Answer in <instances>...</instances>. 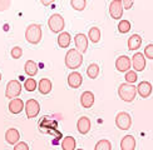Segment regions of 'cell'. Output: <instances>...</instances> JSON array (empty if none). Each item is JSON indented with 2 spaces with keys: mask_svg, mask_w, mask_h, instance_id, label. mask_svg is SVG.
Segmentation results:
<instances>
[{
  "mask_svg": "<svg viewBox=\"0 0 153 150\" xmlns=\"http://www.w3.org/2000/svg\"><path fill=\"white\" fill-rule=\"evenodd\" d=\"M118 95L126 103H132L137 96V88L133 84L123 83L118 88Z\"/></svg>",
  "mask_w": 153,
  "mask_h": 150,
  "instance_id": "6da1fadb",
  "label": "cell"
},
{
  "mask_svg": "<svg viewBox=\"0 0 153 150\" xmlns=\"http://www.w3.org/2000/svg\"><path fill=\"white\" fill-rule=\"evenodd\" d=\"M83 64V55L76 49H69L65 55V65L68 69L75 70Z\"/></svg>",
  "mask_w": 153,
  "mask_h": 150,
  "instance_id": "7a4b0ae2",
  "label": "cell"
},
{
  "mask_svg": "<svg viewBox=\"0 0 153 150\" xmlns=\"http://www.w3.org/2000/svg\"><path fill=\"white\" fill-rule=\"evenodd\" d=\"M25 39L28 43L36 45L42 40V26L39 24H30L25 30Z\"/></svg>",
  "mask_w": 153,
  "mask_h": 150,
  "instance_id": "3957f363",
  "label": "cell"
},
{
  "mask_svg": "<svg viewBox=\"0 0 153 150\" xmlns=\"http://www.w3.org/2000/svg\"><path fill=\"white\" fill-rule=\"evenodd\" d=\"M48 25H49V29L52 30L53 33H55V34L63 33V29L65 28V21L60 14H53L49 18Z\"/></svg>",
  "mask_w": 153,
  "mask_h": 150,
  "instance_id": "277c9868",
  "label": "cell"
},
{
  "mask_svg": "<svg viewBox=\"0 0 153 150\" xmlns=\"http://www.w3.org/2000/svg\"><path fill=\"white\" fill-rule=\"evenodd\" d=\"M22 93V84L19 80L13 79L10 80L8 85H6V90H5V96L8 99H16Z\"/></svg>",
  "mask_w": 153,
  "mask_h": 150,
  "instance_id": "5b68a950",
  "label": "cell"
},
{
  "mask_svg": "<svg viewBox=\"0 0 153 150\" xmlns=\"http://www.w3.org/2000/svg\"><path fill=\"white\" fill-rule=\"evenodd\" d=\"M116 125L117 128L120 130H128L132 125V118L128 112L126 111H120L116 116Z\"/></svg>",
  "mask_w": 153,
  "mask_h": 150,
  "instance_id": "8992f818",
  "label": "cell"
},
{
  "mask_svg": "<svg viewBox=\"0 0 153 150\" xmlns=\"http://www.w3.org/2000/svg\"><path fill=\"white\" fill-rule=\"evenodd\" d=\"M24 109H25V111H27V118L28 119H33V118H35L38 114H39L40 105L35 99H29V100H27V103H25Z\"/></svg>",
  "mask_w": 153,
  "mask_h": 150,
  "instance_id": "52a82bcc",
  "label": "cell"
},
{
  "mask_svg": "<svg viewBox=\"0 0 153 150\" xmlns=\"http://www.w3.org/2000/svg\"><path fill=\"white\" fill-rule=\"evenodd\" d=\"M123 10L124 9H123V5H122V0H113L109 5V14L113 19H116V20L122 18Z\"/></svg>",
  "mask_w": 153,
  "mask_h": 150,
  "instance_id": "ba28073f",
  "label": "cell"
},
{
  "mask_svg": "<svg viewBox=\"0 0 153 150\" xmlns=\"http://www.w3.org/2000/svg\"><path fill=\"white\" fill-rule=\"evenodd\" d=\"M132 66V60L127 55H120L116 60V69L120 73H127L129 71Z\"/></svg>",
  "mask_w": 153,
  "mask_h": 150,
  "instance_id": "9c48e42d",
  "label": "cell"
},
{
  "mask_svg": "<svg viewBox=\"0 0 153 150\" xmlns=\"http://www.w3.org/2000/svg\"><path fill=\"white\" fill-rule=\"evenodd\" d=\"M132 66L133 69H134V71H142L144 70V68H146V58H144V55L142 53H136L134 55L132 56Z\"/></svg>",
  "mask_w": 153,
  "mask_h": 150,
  "instance_id": "30bf717a",
  "label": "cell"
},
{
  "mask_svg": "<svg viewBox=\"0 0 153 150\" xmlns=\"http://www.w3.org/2000/svg\"><path fill=\"white\" fill-rule=\"evenodd\" d=\"M74 43H75V49L78 50L80 54H84L87 53V49H88V39H87V35L85 34H76L74 38Z\"/></svg>",
  "mask_w": 153,
  "mask_h": 150,
  "instance_id": "8fae6325",
  "label": "cell"
},
{
  "mask_svg": "<svg viewBox=\"0 0 153 150\" xmlns=\"http://www.w3.org/2000/svg\"><path fill=\"white\" fill-rule=\"evenodd\" d=\"M91 119L88 116H80L78 119V123H76V129L82 135H85L91 130Z\"/></svg>",
  "mask_w": 153,
  "mask_h": 150,
  "instance_id": "7c38bea8",
  "label": "cell"
},
{
  "mask_svg": "<svg viewBox=\"0 0 153 150\" xmlns=\"http://www.w3.org/2000/svg\"><path fill=\"white\" fill-rule=\"evenodd\" d=\"M83 83V78L78 71H72L68 75V85L72 88V89H78Z\"/></svg>",
  "mask_w": 153,
  "mask_h": 150,
  "instance_id": "4fadbf2b",
  "label": "cell"
},
{
  "mask_svg": "<svg viewBox=\"0 0 153 150\" xmlns=\"http://www.w3.org/2000/svg\"><path fill=\"white\" fill-rule=\"evenodd\" d=\"M137 93L143 99H147L152 94V84L149 81H141V83L137 85Z\"/></svg>",
  "mask_w": 153,
  "mask_h": 150,
  "instance_id": "5bb4252c",
  "label": "cell"
},
{
  "mask_svg": "<svg viewBox=\"0 0 153 150\" xmlns=\"http://www.w3.org/2000/svg\"><path fill=\"white\" fill-rule=\"evenodd\" d=\"M19 139H20V134H19V131L15 128H10V129L6 130L5 140L8 144H10V145H16L19 143Z\"/></svg>",
  "mask_w": 153,
  "mask_h": 150,
  "instance_id": "9a60e30c",
  "label": "cell"
},
{
  "mask_svg": "<svg viewBox=\"0 0 153 150\" xmlns=\"http://www.w3.org/2000/svg\"><path fill=\"white\" fill-rule=\"evenodd\" d=\"M136 139L132 135H126L120 140V149L122 150H134L136 149Z\"/></svg>",
  "mask_w": 153,
  "mask_h": 150,
  "instance_id": "2e32d148",
  "label": "cell"
},
{
  "mask_svg": "<svg viewBox=\"0 0 153 150\" xmlns=\"http://www.w3.org/2000/svg\"><path fill=\"white\" fill-rule=\"evenodd\" d=\"M80 104L84 109L92 108L94 104V94L92 91H84L80 95Z\"/></svg>",
  "mask_w": 153,
  "mask_h": 150,
  "instance_id": "e0dca14e",
  "label": "cell"
},
{
  "mask_svg": "<svg viewBox=\"0 0 153 150\" xmlns=\"http://www.w3.org/2000/svg\"><path fill=\"white\" fill-rule=\"evenodd\" d=\"M24 101L22 99H13L10 100V103H9V111L11 112V114H20V112L24 110Z\"/></svg>",
  "mask_w": 153,
  "mask_h": 150,
  "instance_id": "ac0fdd59",
  "label": "cell"
},
{
  "mask_svg": "<svg viewBox=\"0 0 153 150\" xmlns=\"http://www.w3.org/2000/svg\"><path fill=\"white\" fill-rule=\"evenodd\" d=\"M38 89H39L40 94L47 95V94H49L50 91H52V81H50L49 79H47V78L40 79L39 84H38Z\"/></svg>",
  "mask_w": 153,
  "mask_h": 150,
  "instance_id": "d6986e66",
  "label": "cell"
},
{
  "mask_svg": "<svg viewBox=\"0 0 153 150\" xmlns=\"http://www.w3.org/2000/svg\"><path fill=\"white\" fill-rule=\"evenodd\" d=\"M142 45V38L138 34H133L128 39V50H137Z\"/></svg>",
  "mask_w": 153,
  "mask_h": 150,
  "instance_id": "ffe728a7",
  "label": "cell"
},
{
  "mask_svg": "<svg viewBox=\"0 0 153 150\" xmlns=\"http://www.w3.org/2000/svg\"><path fill=\"white\" fill-rule=\"evenodd\" d=\"M71 39H72L71 34L67 33V31H63V33H60L59 36H58V45L63 49H65V48H68L69 45H71V41H72Z\"/></svg>",
  "mask_w": 153,
  "mask_h": 150,
  "instance_id": "44dd1931",
  "label": "cell"
},
{
  "mask_svg": "<svg viewBox=\"0 0 153 150\" xmlns=\"http://www.w3.org/2000/svg\"><path fill=\"white\" fill-rule=\"evenodd\" d=\"M24 70H25V73H27V75H29L30 78H33L34 75L38 74V65H36V62L33 61V60H28L27 62H25V65H24Z\"/></svg>",
  "mask_w": 153,
  "mask_h": 150,
  "instance_id": "7402d4cb",
  "label": "cell"
},
{
  "mask_svg": "<svg viewBox=\"0 0 153 150\" xmlns=\"http://www.w3.org/2000/svg\"><path fill=\"white\" fill-rule=\"evenodd\" d=\"M76 141L73 136H65L62 141V149L63 150H75Z\"/></svg>",
  "mask_w": 153,
  "mask_h": 150,
  "instance_id": "603a6c76",
  "label": "cell"
},
{
  "mask_svg": "<svg viewBox=\"0 0 153 150\" xmlns=\"http://www.w3.org/2000/svg\"><path fill=\"white\" fill-rule=\"evenodd\" d=\"M88 39H91L94 44H97L100 40V30H99L98 26H92L91 29H89Z\"/></svg>",
  "mask_w": 153,
  "mask_h": 150,
  "instance_id": "cb8c5ba5",
  "label": "cell"
},
{
  "mask_svg": "<svg viewBox=\"0 0 153 150\" xmlns=\"http://www.w3.org/2000/svg\"><path fill=\"white\" fill-rule=\"evenodd\" d=\"M87 75L91 79H97L99 75V66L97 64H91L87 68Z\"/></svg>",
  "mask_w": 153,
  "mask_h": 150,
  "instance_id": "d4e9b609",
  "label": "cell"
},
{
  "mask_svg": "<svg viewBox=\"0 0 153 150\" xmlns=\"http://www.w3.org/2000/svg\"><path fill=\"white\" fill-rule=\"evenodd\" d=\"M94 150H112V144L109 140L102 139L99 140L94 146Z\"/></svg>",
  "mask_w": 153,
  "mask_h": 150,
  "instance_id": "484cf974",
  "label": "cell"
},
{
  "mask_svg": "<svg viewBox=\"0 0 153 150\" xmlns=\"http://www.w3.org/2000/svg\"><path fill=\"white\" fill-rule=\"evenodd\" d=\"M72 8L76 11H83L87 6V0H72L71 1Z\"/></svg>",
  "mask_w": 153,
  "mask_h": 150,
  "instance_id": "4316f807",
  "label": "cell"
},
{
  "mask_svg": "<svg viewBox=\"0 0 153 150\" xmlns=\"http://www.w3.org/2000/svg\"><path fill=\"white\" fill-rule=\"evenodd\" d=\"M131 30V23L128 20H120L118 24V31L120 34H127Z\"/></svg>",
  "mask_w": 153,
  "mask_h": 150,
  "instance_id": "83f0119b",
  "label": "cell"
},
{
  "mask_svg": "<svg viewBox=\"0 0 153 150\" xmlns=\"http://www.w3.org/2000/svg\"><path fill=\"white\" fill-rule=\"evenodd\" d=\"M124 79H126V83H127V84H133V83H136L137 79H138L137 73H136L134 70H129V71H127V73H126Z\"/></svg>",
  "mask_w": 153,
  "mask_h": 150,
  "instance_id": "f1b7e54d",
  "label": "cell"
},
{
  "mask_svg": "<svg viewBox=\"0 0 153 150\" xmlns=\"http://www.w3.org/2000/svg\"><path fill=\"white\" fill-rule=\"evenodd\" d=\"M24 88L27 89L28 91H34L36 89V81L34 79H27L25 80V83H24Z\"/></svg>",
  "mask_w": 153,
  "mask_h": 150,
  "instance_id": "f546056e",
  "label": "cell"
},
{
  "mask_svg": "<svg viewBox=\"0 0 153 150\" xmlns=\"http://www.w3.org/2000/svg\"><path fill=\"white\" fill-rule=\"evenodd\" d=\"M11 58L13 59H20L23 55V49L20 46H14L11 49Z\"/></svg>",
  "mask_w": 153,
  "mask_h": 150,
  "instance_id": "4dcf8cb0",
  "label": "cell"
},
{
  "mask_svg": "<svg viewBox=\"0 0 153 150\" xmlns=\"http://www.w3.org/2000/svg\"><path fill=\"white\" fill-rule=\"evenodd\" d=\"M147 59H151L153 60V44H149V45H147L144 48V54H143Z\"/></svg>",
  "mask_w": 153,
  "mask_h": 150,
  "instance_id": "1f68e13d",
  "label": "cell"
},
{
  "mask_svg": "<svg viewBox=\"0 0 153 150\" xmlns=\"http://www.w3.org/2000/svg\"><path fill=\"white\" fill-rule=\"evenodd\" d=\"M13 150H29V146H28V144H27V143L19 141L16 145L14 146V149H13Z\"/></svg>",
  "mask_w": 153,
  "mask_h": 150,
  "instance_id": "d6a6232c",
  "label": "cell"
},
{
  "mask_svg": "<svg viewBox=\"0 0 153 150\" xmlns=\"http://www.w3.org/2000/svg\"><path fill=\"white\" fill-rule=\"evenodd\" d=\"M10 5H11V3H10V1H3V0H0V11L8 10Z\"/></svg>",
  "mask_w": 153,
  "mask_h": 150,
  "instance_id": "836d02e7",
  "label": "cell"
},
{
  "mask_svg": "<svg viewBox=\"0 0 153 150\" xmlns=\"http://www.w3.org/2000/svg\"><path fill=\"white\" fill-rule=\"evenodd\" d=\"M133 4H134V3H133L132 0H123V1H122L123 9H127V10H128V9H131L132 6H133Z\"/></svg>",
  "mask_w": 153,
  "mask_h": 150,
  "instance_id": "e575fe53",
  "label": "cell"
},
{
  "mask_svg": "<svg viewBox=\"0 0 153 150\" xmlns=\"http://www.w3.org/2000/svg\"><path fill=\"white\" fill-rule=\"evenodd\" d=\"M43 4L44 5H48V4H50V1H43Z\"/></svg>",
  "mask_w": 153,
  "mask_h": 150,
  "instance_id": "d590c367",
  "label": "cell"
},
{
  "mask_svg": "<svg viewBox=\"0 0 153 150\" xmlns=\"http://www.w3.org/2000/svg\"><path fill=\"white\" fill-rule=\"evenodd\" d=\"M0 81H1V74H0Z\"/></svg>",
  "mask_w": 153,
  "mask_h": 150,
  "instance_id": "8d00e7d4",
  "label": "cell"
},
{
  "mask_svg": "<svg viewBox=\"0 0 153 150\" xmlns=\"http://www.w3.org/2000/svg\"><path fill=\"white\" fill-rule=\"evenodd\" d=\"M76 150H84V149H76Z\"/></svg>",
  "mask_w": 153,
  "mask_h": 150,
  "instance_id": "74e56055",
  "label": "cell"
}]
</instances>
